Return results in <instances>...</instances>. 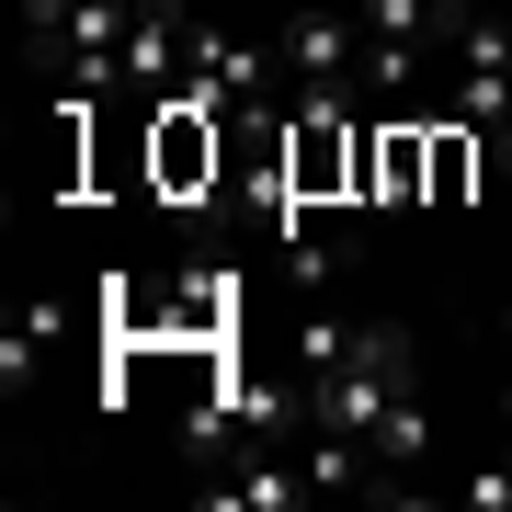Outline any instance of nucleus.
Returning <instances> with one entry per match:
<instances>
[{
    "instance_id": "obj_5",
    "label": "nucleus",
    "mask_w": 512,
    "mask_h": 512,
    "mask_svg": "<svg viewBox=\"0 0 512 512\" xmlns=\"http://www.w3.org/2000/svg\"><path fill=\"white\" fill-rule=\"evenodd\" d=\"M126 80H194V12H183V0H137V23H126Z\"/></svg>"
},
{
    "instance_id": "obj_9",
    "label": "nucleus",
    "mask_w": 512,
    "mask_h": 512,
    "mask_svg": "<svg viewBox=\"0 0 512 512\" xmlns=\"http://www.w3.org/2000/svg\"><path fill=\"white\" fill-rule=\"evenodd\" d=\"M342 353H353V319L342 308H308V319H296V376H330Z\"/></svg>"
},
{
    "instance_id": "obj_10",
    "label": "nucleus",
    "mask_w": 512,
    "mask_h": 512,
    "mask_svg": "<svg viewBox=\"0 0 512 512\" xmlns=\"http://www.w3.org/2000/svg\"><path fill=\"white\" fill-rule=\"evenodd\" d=\"M410 80H421V46H387V35H365V92H376V103H399Z\"/></svg>"
},
{
    "instance_id": "obj_1",
    "label": "nucleus",
    "mask_w": 512,
    "mask_h": 512,
    "mask_svg": "<svg viewBox=\"0 0 512 512\" xmlns=\"http://www.w3.org/2000/svg\"><path fill=\"white\" fill-rule=\"evenodd\" d=\"M217 171H228V103L183 80V92L148 114V183L171 205H194V194H217Z\"/></svg>"
},
{
    "instance_id": "obj_11",
    "label": "nucleus",
    "mask_w": 512,
    "mask_h": 512,
    "mask_svg": "<svg viewBox=\"0 0 512 512\" xmlns=\"http://www.w3.org/2000/svg\"><path fill=\"white\" fill-rule=\"evenodd\" d=\"M467 512H512V467H478L467 478Z\"/></svg>"
},
{
    "instance_id": "obj_12",
    "label": "nucleus",
    "mask_w": 512,
    "mask_h": 512,
    "mask_svg": "<svg viewBox=\"0 0 512 512\" xmlns=\"http://www.w3.org/2000/svg\"><path fill=\"white\" fill-rule=\"evenodd\" d=\"M478 12H501V0H444V35H456V23H478Z\"/></svg>"
},
{
    "instance_id": "obj_3",
    "label": "nucleus",
    "mask_w": 512,
    "mask_h": 512,
    "mask_svg": "<svg viewBox=\"0 0 512 512\" xmlns=\"http://www.w3.org/2000/svg\"><path fill=\"white\" fill-rule=\"evenodd\" d=\"M239 262H194V274H171V342L183 353H239Z\"/></svg>"
},
{
    "instance_id": "obj_14",
    "label": "nucleus",
    "mask_w": 512,
    "mask_h": 512,
    "mask_svg": "<svg viewBox=\"0 0 512 512\" xmlns=\"http://www.w3.org/2000/svg\"><path fill=\"white\" fill-rule=\"evenodd\" d=\"M501 342H512V285H501Z\"/></svg>"
},
{
    "instance_id": "obj_8",
    "label": "nucleus",
    "mask_w": 512,
    "mask_h": 512,
    "mask_svg": "<svg viewBox=\"0 0 512 512\" xmlns=\"http://www.w3.org/2000/svg\"><path fill=\"white\" fill-rule=\"evenodd\" d=\"M467 183H478V126L456 114V126H433V205H456Z\"/></svg>"
},
{
    "instance_id": "obj_7",
    "label": "nucleus",
    "mask_w": 512,
    "mask_h": 512,
    "mask_svg": "<svg viewBox=\"0 0 512 512\" xmlns=\"http://www.w3.org/2000/svg\"><path fill=\"white\" fill-rule=\"evenodd\" d=\"M57 330H69V308H57V296H23V308H12V330H0V387H12V399L35 387V365L57 353Z\"/></svg>"
},
{
    "instance_id": "obj_6",
    "label": "nucleus",
    "mask_w": 512,
    "mask_h": 512,
    "mask_svg": "<svg viewBox=\"0 0 512 512\" xmlns=\"http://www.w3.org/2000/svg\"><path fill=\"white\" fill-rule=\"evenodd\" d=\"M308 490H319V478L285 467V456H239L228 478H205V501H217V512H296Z\"/></svg>"
},
{
    "instance_id": "obj_2",
    "label": "nucleus",
    "mask_w": 512,
    "mask_h": 512,
    "mask_svg": "<svg viewBox=\"0 0 512 512\" xmlns=\"http://www.w3.org/2000/svg\"><path fill=\"white\" fill-rule=\"evenodd\" d=\"M353 205H433V126H387L365 114V160H353Z\"/></svg>"
},
{
    "instance_id": "obj_13",
    "label": "nucleus",
    "mask_w": 512,
    "mask_h": 512,
    "mask_svg": "<svg viewBox=\"0 0 512 512\" xmlns=\"http://www.w3.org/2000/svg\"><path fill=\"white\" fill-rule=\"evenodd\" d=\"M490 160H501V171H512V114H501V126H490Z\"/></svg>"
},
{
    "instance_id": "obj_4",
    "label": "nucleus",
    "mask_w": 512,
    "mask_h": 512,
    "mask_svg": "<svg viewBox=\"0 0 512 512\" xmlns=\"http://www.w3.org/2000/svg\"><path fill=\"white\" fill-rule=\"evenodd\" d=\"M285 57H296V80H353V92H365V12H319V0H296Z\"/></svg>"
}]
</instances>
